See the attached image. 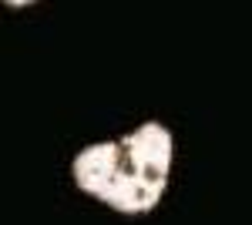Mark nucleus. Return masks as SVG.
Listing matches in <instances>:
<instances>
[{
	"mask_svg": "<svg viewBox=\"0 0 252 225\" xmlns=\"http://www.w3.org/2000/svg\"><path fill=\"white\" fill-rule=\"evenodd\" d=\"M175 161V138L161 121H141L121 138L91 141L74 155L78 192L121 215H145L161 202Z\"/></svg>",
	"mask_w": 252,
	"mask_h": 225,
	"instance_id": "nucleus-1",
	"label": "nucleus"
}]
</instances>
